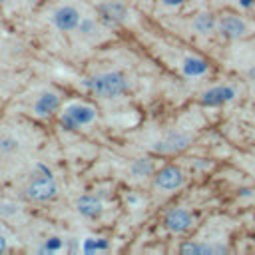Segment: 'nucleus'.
I'll return each instance as SVG.
<instances>
[{
	"mask_svg": "<svg viewBox=\"0 0 255 255\" xmlns=\"http://www.w3.org/2000/svg\"><path fill=\"white\" fill-rule=\"evenodd\" d=\"M58 106H60L58 96L52 94V92H46V94H42V96L38 98V102H36V112H38L40 116H50V114H54V112L58 110Z\"/></svg>",
	"mask_w": 255,
	"mask_h": 255,
	"instance_id": "obj_12",
	"label": "nucleus"
},
{
	"mask_svg": "<svg viewBox=\"0 0 255 255\" xmlns=\"http://www.w3.org/2000/svg\"><path fill=\"white\" fill-rule=\"evenodd\" d=\"M0 2H2V0H0Z\"/></svg>",
	"mask_w": 255,
	"mask_h": 255,
	"instance_id": "obj_20",
	"label": "nucleus"
},
{
	"mask_svg": "<svg viewBox=\"0 0 255 255\" xmlns=\"http://www.w3.org/2000/svg\"><path fill=\"white\" fill-rule=\"evenodd\" d=\"M76 207H78V211H80L84 217H88V219H98V217L102 215V211H104L102 201H100L98 197H94V195H82V197H78Z\"/></svg>",
	"mask_w": 255,
	"mask_h": 255,
	"instance_id": "obj_11",
	"label": "nucleus"
},
{
	"mask_svg": "<svg viewBox=\"0 0 255 255\" xmlns=\"http://www.w3.org/2000/svg\"><path fill=\"white\" fill-rule=\"evenodd\" d=\"M213 249L209 245H203V243H185L181 245V253H191V255H205V253H211Z\"/></svg>",
	"mask_w": 255,
	"mask_h": 255,
	"instance_id": "obj_16",
	"label": "nucleus"
},
{
	"mask_svg": "<svg viewBox=\"0 0 255 255\" xmlns=\"http://www.w3.org/2000/svg\"><path fill=\"white\" fill-rule=\"evenodd\" d=\"M193 30L195 32H199V34H209L211 30H215L217 28V20H215V16H211V14H197L195 18H193Z\"/></svg>",
	"mask_w": 255,
	"mask_h": 255,
	"instance_id": "obj_13",
	"label": "nucleus"
},
{
	"mask_svg": "<svg viewBox=\"0 0 255 255\" xmlns=\"http://www.w3.org/2000/svg\"><path fill=\"white\" fill-rule=\"evenodd\" d=\"M52 22H54V26H56L58 30L70 32V30H76V28L80 26L82 18H80V12H78L74 6H60V8L54 12Z\"/></svg>",
	"mask_w": 255,
	"mask_h": 255,
	"instance_id": "obj_5",
	"label": "nucleus"
},
{
	"mask_svg": "<svg viewBox=\"0 0 255 255\" xmlns=\"http://www.w3.org/2000/svg\"><path fill=\"white\" fill-rule=\"evenodd\" d=\"M86 86L100 98H118L128 90V80L122 72H104L90 78Z\"/></svg>",
	"mask_w": 255,
	"mask_h": 255,
	"instance_id": "obj_1",
	"label": "nucleus"
},
{
	"mask_svg": "<svg viewBox=\"0 0 255 255\" xmlns=\"http://www.w3.org/2000/svg\"><path fill=\"white\" fill-rule=\"evenodd\" d=\"M217 30L225 38H239V36H245L247 34V24L239 16L227 14V16H223V18L217 20Z\"/></svg>",
	"mask_w": 255,
	"mask_h": 255,
	"instance_id": "obj_7",
	"label": "nucleus"
},
{
	"mask_svg": "<svg viewBox=\"0 0 255 255\" xmlns=\"http://www.w3.org/2000/svg\"><path fill=\"white\" fill-rule=\"evenodd\" d=\"M235 94H237V92H235V88H231V86H215V88L203 92L201 104H203V106H221V104H225V102H231V100L235 98Z\"/></svg>",
	"mask_w": 255,
	"mask_h": 255,
	"instance_id": "obj_9",
	"label": "nucleus"
},
{
	"mask_svg": "<svg viewBox=\"0 0 255 255\" xmlns=\"http://www.w3.org/2000/svg\"><path fill=\"white\" fill-rule=\"evenodd\" d=\"M131 171H133V175H151V173H153V163H151V159H147V157L135 159V161L131 163Z\"/></svg>",
	"mask_w": 255,
	"mask_h": 255,
	"instance_id": "obj_15",
	"label": "nucleus"
},
{
	"mask_svg": "<svg viewBox=\"0 0 255 255\" xmlns=\"http://www.w3.org/2000/svg\"><path fill=\"white\" fill-rule=\"evenodd\" d=\"M189 143H191V135L189 133H185V131H169L167 135H163L153 145V151H159V153H175V151H183Z\"/></svg>",
	"mask_w": 255,
	"mask_h": 255,
	"instance_id": "obj_4",
	"label": "nucleus"
},
{
	"mask_svg": "<svg viewBox=\"0 0 255 255\" xmlns=\"http://www.w3.org/2000/svg\"><path fill=\"white\" fill-rule=\"evenodd\" d=\"M207 70V64L203 62V60H199V58H187L185 62H183V72L187 74V76H199V74H203Z\"/></svg>",
	"mask_w": 255,
	"mask_h": 255,
	"instance_id": "obj_14",
	"label": "nucleus"
},
{
	"mask_svg": "<svg viewBox=\"0 0 255 255\" xmlns=\"http://www.w3.org/2000/svg\"><path fill=\"white\" fill-rule=\"evenodd\" d=\"M251 76H253V78H255V70H251Z\"/></svg>",
	"mask_w": 255,
	"mask_h": 255,
	"instance_id": "obj_19",
	"label": "nucleus"
},
{
	"mask_svg": "<svg viewBox=\"0 0 255 255\" xmlns=\"http://www.w3.org/2000/svg\"><path fill=\"white\" fill-rule=\"evenodd\" d=\"M98 10H100L102 20H106L108 24H120V22L128 16V8H126L122 2H114V0L100 4Z\"/></svg>",
	"mask_w": 255,
	"mask_h": 255,
	"instance_id": "obj_10",
	"label": "nucleus"
},
{
	"mask_svg": "<svg viewBox=\"0 0 255 255\" xmlns=\"http://www.w3.org/2000/svg\"><path fill=\"white\" fill-rule=\"evenodd\" d=\"M6 251V239L0 235V253H4Z\"/></svg>",
	"mask_w": 255,
	"mask_h": 255,
	"instance_id": "obj_17",
	"label": "nucleus"
},
{
	"mask_svg": "<svg viewBox=\"0 0 255 255\" xmlns=\"http://www.w3.org/2000/svg\"><path fill=\"white\" fill-rule=\"evenodd\" d=\"M96 118V112H94V108H90V106H84V104H74V106H70L68 110H66V116H64V124H68V126H84V124H90L92 120Z\"/></svg>",
	"mask_w": 255,
	"mask_h": 255,
	"instance_id": "obj_8",
	"label": "nucleus"
},
{
	"mask_svg": "<svg viewBox=\"0 0 255 255\" xmlns=\"http://www.w3.org/2000/svg\"><path fill=\"white\" fill-rule=\"evenodd\" d=\"M56 191H58L56 181L50 175H38L26 187V195L32 201H48V199L56 197Z\"/></svg>",
	"mask_w": 255,
	"mask_h": 255,
	"instance_id": "obj_3",
	"label": "nucleus"
},
{
	"mask_svg": "<svg viewBox=\"0 0 255 255\" xmlns=\"http://www.w3.org/2000/svg\"><path fill=\"white\" fill-rule=\"evenodd\" d=\"M191 223H193V217H191V213H189L187 209H183V207H175V209L167 211L165 217H163V225H165L171 233H183V231H187V229L191 227Z\"/></svg>",
	"mask_w": 255,
	"mask_h": 255,
	"instance_id": "obj_6",
	"label": "nucleus"
},
{
	"mask_svg": "<svg viewBox=\"0 0 255 255\" xmlns=\"http://www.w3.org/2000/svg\"><path fill=\"white\" fill-rule=\"evenodd\" d=\"M185 175L177 165H165L153 173V185L159 191H175L183 185Z\"/></svg>",
	"mask_w": 255,
	"mask_h": 255,
	"instance_id": "obj_2",
	"label": "nucleus"
},
{
	"mask_svg": "<svg viewBox=\"0 0 255 255\" xmlns=\"http://www.w3.org/2000/svg\"><path fill=\"white\" fill-rule=\"evenodd\" d=\"M183 0H163V4H169V6H175V4H181Z\"/></svg>",
	"mask_w": 255,
	"mask_h": 255,
	"instance_id": "obj_18",
	"label": "nucleus"
}]
</instances>
